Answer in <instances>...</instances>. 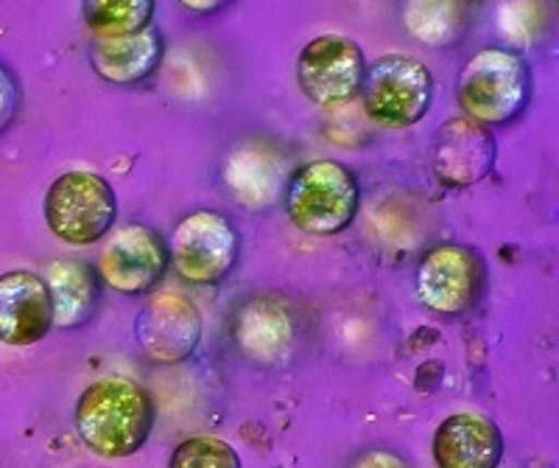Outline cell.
<instances>
[{
  "label": "cell",
  "instance_id": "cb8c5ba5",
  "mask_svg": "<svg viewBox=\"0 0 559 468\" xmlns=\"http://www.w3.org/2000/svg\"><path fill=\"white\" fill-rule=\"evenodd\" d=\"M464 3H481V0H464Z\"/></svg>",
  "mask_w": 559,
  "mask_h": 468
},
{
  "label": "cell",
  "instance_id": "277c9868",
  "mask_svg": "<svg viewBox=\"0 0 559 468\" xmlns=\"http://www.w3.org/2000/svg\"><path fill=\"white\" fill-rule=\"evenodd\" d=\"M306 331L302 306L286 292L266 289L243 297L233 306L227 320V337L233 351L252 365L274 367L297 351Z\"/></svg>",
  "mask_w": 559,
  "mask_h": 468
},
{
  "label": "cell",
  "instance_id": "7c38bea8",
  "mask_svg": "<svg viewBox=\"0 0 559 468\" xmlns=\"http://www.w3.org/2000/svg\"><path fill=\"white\" fill-rule=\"evenodd\" d=\"M498 161V141L473 118H448L431 143V168L439 186L462 191L489 177Z\"/></svg>",
  "mask_w": 559,
  "mask_h": 468
},
{
  "label": "cell",
  "instance_id": "8992f818",
  "mask_svg": "<svg viewBox=\"0 0 559 468\" xmlns=\"http://www.w3.org/2000/svg\"><path fill=\"white\" fill-rule=\"evenodd\" d=\"M361 113L381 129H408L433 104V73L412 54H383L367 68Z\"/></svg>",
  "mask_w": 559,
  "mask_h": 468
},
{
  "label": "cell",
  "instance_id": "e0dca14e",
  "mask_svg": "<svg viewBox=\"0 0 559 468\" xmlns=\"http://www.w3.org/2000/svg\"><path fill=\"white\" fill-rule=\"evenodd\" d=\"M43 278L53 295V328L76 331L96 317L104 286L96 267H90L87 261L59 258Z\"/></svg>",
  "mask_w": 559,
  "mask_h": 468
},
{
  "label": "cell",
  "instance_id": "44dd1931",
  "mask_svg": "<svg viewBox=\"0 0 559 468\" xmlns=\"http://www.w3.org/2000/svg\"><path fill=\"white\" fill-rule=\"evenodd\" d=\"M20 107H23V87L7 65L0 62V132L12 127Z\"/></svg>",
  "mask_w": 559,
  "mask_h": 468
},
{
  "label": "cell",
  "instance_id": "9c48e42d",
  "mask_svg": "<svg viewBox=\"0 0 559 468\" xmlns=\"http://www.w3.org/2000/svg\"><path fill=\"white\" fill-rule=\"evenodd\" d=\"M367 57L364 48L347 34H319L299 48L297 87L311 104L322 109H338L361 96L367 79Z\"/></svg>",
  "mask_w": 559,
  "mask_h": 468
},
{
  "label": "cell",
  "instance_id": "5bb4252c",
  "mask_svg": "<svg viewBox=\"0 0 559 468\" xmlns=\"http://www.w3.org/2000/svg\"><path fill=\"white\" fill-rule=\"evenodd\" d=\"M53 331V295L34 270L0 276V346L28 348Z\"/></svg>",
  "mask_w": 559,
  "mask_h": 468
},
{
  "label": "cell",
  "instance_id": "d6986e66",
  "mask_svg": "<svg viewBox=\"0 0 559 468\" xmlns=\"http://www.w3.org/2000/svg\"><path fill=\"white\" fill-rule=\"evenodd\" d=\"M157 0H82V20L93 37H127L154 23Z\"/></svg>",
  "mask_w": 559,
  "mask_h": 468
},
{
  "label": "cell",
  "instance_id": "7a4b0ae2",
  "mask_svg": "<svg viewBox=\"0 0 559 468\" xmlns=\"http://www.w3.org/2000/svg\"><path fill=\"white\" fill-rule=\"evenodd\" d=\"M534 73L512 48L487 46L473 54L456 77V104L481 127H509L532 107Z\"/></svg>",
  "mask_w": 559,
  "mask_h": 468
},
{
  "label": "cell",
  "instance_id": "2e32d148",
  "mask_svg": "<svg viewBox=\"0 0 559 468\" xmlns=\"http://www.w3.org/2000/svg\"><path fill=\"white\" fill-rule=\"evenodd\" d=\"M507 455V437L492 418L453 412L431 437L437 468H498Z\"/></svg>",
  "mask_w": 559,
  "mask_h": 468
},
{
  "label": "cell",
  "instance_id": "52a82bcc",
  "mask_svg": "<svg viewBox=\"0 0 559 468\" xmlns=\"http://www.w3.org/2000/svg\"><path fill=\"white\" fill-rule=\"evenodd\" d=\"M487 258L473 244L439 242L428 247L414 272L417 301L439 317H462L487 295Z\"/></svg>",
  "mask_w": 559,
  "mask_h": 468
},
{
  "label": "cell",
  "instance_id": "8fae6325",
  "mask_svg": "<svg viewBox=\"0 0 559 468\" xmlns=\"http://www.w3.org/2000/svg\"><path fill=\"white\" fill-rule=\"evenodd\" d=\"M204 323L197 303L179 292H152L134 317V342L154 365L191 360L202 342Z\"/></svg>",
  "mask_w": 559,
  "mask_h": 468
},
{
  "label": "cell",
  "instance_id": "9a60e30c",
  "mask_svg": "<svg viewBox=\"0 0 559 468\" xmlns=\"http://www.w3.org/2000/svg\"><path fill=\"white\" fill-rule=\"evenodd\" d=\"M87 59L102 82L115 87H140L152 82L166 59V37L154 23L127 37H93Z\"/></svg>",
  "mask_w": 559,
  "mask_h": 468
},
{
  "label": "cell",
  "instance_id": "30bf717a",
  "mask_svg": "<svg viewBox=\"0 0 559 468\" xmlns=\"http://www.w3.org/2000/svg\"><path fill=\"white\" fill-rule=\"evenodd\" d=\"M168 267V242L143 222L112 227L96 258V272L104 286L127 297L152 295Z\"/></svg>",
  "mask_w": 559,
  "mask_h": 468
},
{
  "label": "cell",
  "instance_id": "7402d4cb",
  "mask_svg": "<svg viewBox=\"0 0 559 468\" xmlns=\"http://www.w3.org/2000/svg\"><path fill=\"white\" fill-rule=\"evenodd\" d=\"M185 12L197 14V17H210V14L224 12L227 7H233L236 0H177Z\"/></svg>",
  "mask_w": 559,
  "mask_h": 468
},
{
  "label": "cell",
  "instance_id": "4fadbf2b",
  "mask_svg": "<svg viewBox=\"0 0 559 468\" xmlns=\"http://www.w3.org/2000/svg\"><path fill=\"white\" fill-rule=\"evenodd\" d=\"M288 168L286 154L269 141H241L222 163V183L247 211H269L283 199Z\"/></svg>",
  "mask_w": 559,
  "mask_h": 468
},
{
  "label": "cell",
  "instance_id": "ba28073f",
  "mask_svg": "<svg viewBox=\"0 0 559 468\" xmlns=\"http://www.w3.org/2000/svg\"><path fill=\"white\" fill-rule=\"evenodd\" d=\"M171 270L191 286H218L241 261V233L218 211L182 217L168 238Z\"/></svg>",
  "mask_w": 559,
  "mask_h": 468
},
{
  "label": "cell",
  "instance_id": "ac0fdd59",
  "mask_svg": "<svg viewBox=\"0 0 559 468\" xmlns=\"http://www.w3.org/2000/svg\"><path fill=\"white\" fill-rule=\"evenodd\" d=\"M401 23L419 46L451 48L467 34L464 0H401Z\"/></svg>",
  "mask_w": 559,
  "mask_h": 468
},
{
  "label": "cell",
  "instance_id": "5b68a950",
  "mask_svg": "<svg viewBox=\"0 0 559 468\" xmlns=\"http://www.w3.org/2000/svg\"><path fill=\"white\" fill-rule=\"evenodd\" d=\"M45 225L59 242L90 247L109 236L118 222V197L107 177L96 172L59 174L43 199Z\"/></svg>",
  "mask_w": 559,
  "mask_h": 468
},
{
  "label": "cell",
  "instance_id": "6da1fadb",
  "mask_svg": "<svg viewBox=\"0 0 559 468\" xmlns=\"http://www.w3.org/2000/svg\"><path fill=\"white\" fill-rule=\"evenodd\" d=\"M157 421L152 393L134 378H98L79 396L73 423L93 455L123 460L148 443Z\"/></svg>",
  "mask_w": 559,
  "mask_h": 468
},
{
  "label": "cell",
  "instance_id": "3957f363",
  "mask_svg": "<svg viewBox=\"0 0 559 468\" xmlns=\"http://www.w3.org/2000/svg\"><path fill=\"white\" fill-rule=\"evenodd\" d=\"M283 211L308 236H338L353 227L361 211L358 174L342 161L319 157L292 168L283 188Z\"/></svg>",
  "mask_w": 559,
  "mask_h": 468
},
{
  "label": "cell",
  "instance_id": "ffe728a7",
  "mask_svg": "<svg viewBox=\"0 0 559 468\" xmlns=\"http://www.w3.org/2000/svg\"><path fill=\"white\" fill-rule=\"evenodd\" d=\"M168 468H243L236 446L213 435L185 437L174 446Z\"/></svg>",
  "mask_w": 559,
  "mask_h": 468
},
{
  "label": "cell",
  "instance_id": "603a6c76",
  "mask_svg": "<svg viewBox=\"0 0 559 468\" xmlns=\"http://www.w3.org/2000/svg\"><path fill=\"white\" fill-rule=\"evenodd\" d=\"M356 468H408L406 463L397 455H389V452H369L361 460L356 463Z\"/></svg>",
  "mask_w": 559,
  "mask_h": 468
},
{
  "label": "cell",
  "instance_id": "d4e9b609",
  "mask_svg": "<svg viewBox=\"0 0 559 468\" xmlns=\"http://www.w3.org/2000/svg\"><path fill=\"white\" fill-rule=\"evenodd\" d=\"M557 7H559V0H557Z\"/></svg>",
  "mask_w": 559,
  "mask_h": 468
}]
</instances>
